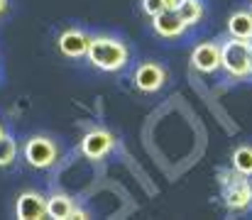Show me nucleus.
Listing matches in <instances>:
<instances>
[{"label": "nucleus", "instance_id": "nucleus-8", "mask_svg": "<svg viewBox=\"0 0 252 220\" xmlns=\"http://www.w3.org/2000/svg\"><path fill=\"white\" fill-rule=\"evenodd\" d=\"M17 220H42L47 218V198L39 191H22L15 201Z\"/></svg>", "mask_w": 252, "mask_h": 220}, {"label": "nucleus", "instance_id": "nucleus-7", "mask_svg": "<svg viewBox=\"0 0 252 220\" xmlns=\"http://www.w3.org/2000/svg\"><path fill=\"white\" fill-rule=\"evenodd\" d=\"M88 44H91V34L84 32L81 27H66L59 34V39H57V47H59L62 57H66V59H81V57H86Z\"/></svg>", "mask_w": 252, "mask_h": 220}, {"label": "nucleus", "instance_id": "nucleus-9", "mask_svg": "<svg viewBox=\"0 0 252 220\" xmlns=\"http://www.w3.org/2000/svg\"><path fill=\"white\" fill-rule=\"evenodd\" d=\"M191 66L198 73H213L220 69V44L218 42H201L191 52Z\"/></svg>", "mask_w": 252, "mask_h": 220}, {"label": "nucleus", "instance_id": "nucleus-5", "mask_svg": "<svg viewBox=\"0 0 252 220\" xmlns=\"http://www.w3.org/2000/svg\"><path fill=\"white\" fill-rule=\"evenodd\" d=\"M113 147H115V137L108 130L95 127V130H88L84 135V140H81V154H84L86 159H91V161H100V159H105L113 152Z\"/></svg>", "mask_w": 252, "mask_h": 220}, {"label": "nucleus", "instance_id": "nucleus-12", "mask_svg": "<svg viewBox=\"0 0 252 220\" xmlns=\"http://www.w3.org/2000/svg\"><path fill=\"white\" fill-rule=\"evenodd\" d=\"M74 208H76V201L71 196H66V193H54V196L47 198V216L54 220L71 218Z\"/></svg>", "mask_w": 252, "mask_h": 220}, {"label": "nucleus", "instance_id": "nucleus-3", "mask_svg": "<svg viewBox=\"0 0 252 220\" xmlns=\"http://www.w3.org/2000/svg\"><path fill=\"white\" fill-rule=\"evenodd\" d=\"M220 66L230 78H248L252 76V59H250V42L243 39H225L220 44Z\"/></svg>", "mask_w": 252, "mask_h": 220}, {"label": "nucleus", "instance_id": "nucleus-14", "mask_svg": "<svg viewBox=\"0 0 252 220\" xmlns=\"http://www.w3.org/2000/svg\"><path fill=\"white\" fill-rule=\"evenodd\" d=\"M230 164H233V169H235L238 174L252 179V145L238 147V149L233 152V157H230Z\"/></svg>", "mask_w": 252, "mask_h": 220}, {"label": "nucleus", "instance_id": "nucleus-1", "mask_svg": "<svg viewBox=\"0 0 252 220\" xmlns=\"http://www.w3.org/2000/svg\"><path fill=\"white\" fill-rule=\"evenodd\" d=\"M86 59L91 62V66H95L98 71L115 73L125 69V64L130 62V49L125 47L123 39L118 37H108V34H98L91 37Z\"/></svg>", "mask_w": 252, "mask_h": 220}, {"label": "nucleus", "instance_id": "nucleus-16", "mask_svg": "<svg viewBox=\"0 0 252 220\" xmlns=\"http://www.w3.org/2000/svg\"><path fill=\"white\" fill-rule=\"evenodd\" d=\"M162 10H167V7H164V0H142V12H145L147 17H155V15H159Z\"/></svg>", "mask_w": 252, "mask_h": 220}, {"label": "nucleus", "instance_id": "nucleus-20", "mask_svg": "<svg viewBox=\"0 0 252 220\" xmlns=\"http://www.w3.org/2000/svg\"><path fill=\"white\" fill-rule=\"evenodd\" d=\"M2 135H5V127H2V123H0V137H2Z\"/></svg>", "mask_w": 252, "mask_h": 220}, {"label": "nucleus", "instance_id": "nucleus-13", "mask_svg": "<svg viewBox=\"0 0 252 220\" xmlns=\"http://www.w3.org/2000/svg\"><path fill=\"white\" fill-rule=\"evenodd\" d=\"M176 12H179V17L184 20V25H186V27H191V25H198V22L203 20L206 7H203V2H201V0H184V2H181V7H179Z\"/></svg>", "mask_w": 252, "mask_h": 220}, {"label": "nucleus", "instance_id": "nucleus-21", "mask_svg": "<svg viewBox=\"0 0 252 220\" xmlns=\"http://www.w3.org/2000/svg\"><path fill=\"white\" fill-rule=\"evenodd\" d=\"M250 59H252V42H250Z\"/></svg>", "mask_w": 252, "mask_h": 220}, {"label": "nucleus", "instance_id": "nucleus-2", "mask_svg": "<svg viewBox=\"0 0 252 220\" xmlns=\"http://www.w3.org/2000/svg\"><path fill=\"white\" fill-rule=\"evenodd\" d=\"M220 186H223V203L228 211L233 213H243V211H250L252 208V181L250 176H243L238 174L235 169L233 171H220Z\"/></svg>", "mask_w": 252, "mask_h": 220}, {"label": "nucleus", "instance_id": "nucleus-19", "mask_svg": "<svg viewBox=\"0 0 252 220\" xmlns=\"http://www.w3.org/2000/svg\"><path fill=\"white\" fill-rule=\"evenodd\" d=\"M7 5H10V0H0V17L7 12Z\"/></svg>", "mask_w": 252, "mask_h": 220}, {"label": "nucleus", "instance_id": "nucleus-6", "mask_svg": "<svg viewBox=\"0 0 252 220\" xmlns=\"http://www.w3.org/2000/svg\"><path fill=\"white\" fill-rule=\"evenodd\" d=\"M132 83L140 93H157L167 83V69L157 62H145V64L137 66V71L132 76Z\"/></svg>", "mask_w": 252, "mask_h": 220}, {"label": "nucleus", "instance_id": "nucleus-11", "mask_svg": "<svg viewBox=\"0 0 252 220\" xmlns=\"http://www.w3.org/2000/svg\"><path fill=\"white\" fill-rule=\"evenodd\" d=\"M228 34L243 42H252V10H235L228 17Z\"/></svg>", "mask_w": 252, "mask_h": 220}, {"label": "nucleus", "instance_id": "nucleus-15", "mask_svg": "<svg viewBox=\"0 0 252 220\" xmlns=\"http://www.w3.org/2000/svg\"><path fill=\"white\" fill-rule=\"evenodd\" d=\"M15 159H17V142H15V137L2 135L0 137V169L10 166Z\"/></svg>", "mask_w": 252, "mask_h": 220}, {"label": "nucleus", "instance_id": "nucleus-17", "mask_svg": "<svg viewBox=\"0 0 252 220\" xmlns=\"http://www.w3.org/2000/svg\"><path fill=\"white\" fill-rule=\"evenodd\" d=\"M71 218L74 220H84V218H88V213H86L84 208H79V206H76V208H74V213H71Z\"/></svg>", "mask_w": 252, "mask_h": 220}, {"label": "nucleus", "instance_id": "nucleus-18", "mask_svg": "<svg viewBox=\"0 0 252 220\" xmlns=\"http://www.w3.org/2000/svg\"><path fill=\"white\" fill-rule=\"evenodd\" d=\"M181 2H184V0H164V7H167V10H179Z\"/></svg>", "mask_w": 252, "mask_h": 220}, {"label": "nucleus", "instance_id": "nucleus-10", "mask_svg": "<svg viewBox=\"0 0 252 220\" xmlns=\"http://www.w3.org/2000/svg\"><path fill=\"white\" fill-rule=\"evenodd\" d=\"M152 30L162 39H179L184 34L186 25H184V20L179 17L176 10H162L159 15L152 17Z\"/></svg>", "mask_w": 252, "mask_h": 220}, {"label": "nucleus", "instance_id": "nucleus-4", "mask_svg": "<svg viewBox=\"0 0 252 220\" xmlns=\"http://www.w3.org/2000/svg\"><path fill=\"white\" fill-rule=\"evenodd\" d=\"M22 154H25V161L32 169H49V166H54L59 161V145L52 137L34 135V137H30L25 142Z\"/></svg>", "mask_w": 252, "mask_h": 220}]
</instances>
